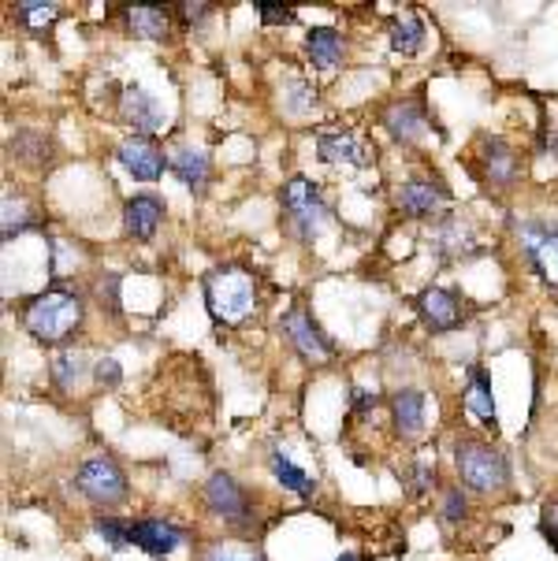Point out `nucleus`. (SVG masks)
<instances>
[{"instance_id":"obj_1","label":"nucleus","mask_w":558,"mask_h":561,"mask_svg":"<svg viewBox=\"0 0 558 561\" xmlns=\"http://www.w3.org/2000/svg\"><path fill=\"white\" fill-rule=\"evenodd\" d=\"M23 323L34 339L42 342H64L82 323V301L68 290H49L34 298L23 312Z\"/></svg>"},{"instance_id":"obj_2","label":"nucleus","mask_w":558,"mask_h":561,"mask_svg":"<svg viewBox=\"0 0 558 561\" xmlns=\"http://www.w3.org/2000/svg\"><path fill=\"white\" fill-rule=\"evenodd\" d=\"M280 202H283L287 220H291V231H295L301 242H314L317 234L324 231L328 205H324V197H320V186L314 183V179L295 175L287 186H283Z\"/></svg>"},{"instance_id":"obj_3","label":"nucleus","mask_w":558,"mask_h":561,"mask_svg":"<svg viewBox=\"0 0 558 561\" xmlns=\"http://www.w3.org/2000/svg\"><path fill=\"white\" fill-rule=\"evenodd\" d=\"M205 301H209L213 317L224 323H239L253 309V279L246 272L224 268L205 279Z\"/></svg>"},{"instance_id":"obj_4","label":"nucleus","mask_w":558,"mask_h":561,"mask_svg":"<svg viewBox=\"0 0 558 561\" xmlns=\"http://www.w3.org/2000/svg\"><path fill=\"white\" fill-rule=\"evenodd\" d=\"M458 472L472 491H499L510 483V465L488 443H458Z\"/></svg>"},{"instance_id":"obj_5","label":"nucleus","mask_w":558,"mask_h":561,"mask_svg":"<svg viewBox=\"0 0 558 561\" xmlns=\"http://www.w3.org/2000/svg\"><path fill=\"white\" fill-rule=\"evenodd\" d=\"M75 488H79L93 506H119L127 499V477L112 458H90L82 461V469L75 472Z\"/></svg>"},{"instance_id":"obj_6","label":"nucleus","mask_w":558,"mask_h":561,"mask_svg":"<svg viewBox=\"0 0 558 561\" xmlns=\"http://www.w3.org/2000/svg\"><path fill=\"white\" fill-rule=\"evenodd\" d=\"M517 239H522V250L528 253L533 268L551 287H558V220H522L517 224Z\"/></svg>"},{"instance_id":"obj_7","label":"nucleus","mask_w":558,"mask_h":561,"mask_svg":"<svg viewBox=\"0 0 558 561\" xmlns=\"http://www.w3.org/2000/svg\"><path fill=\"white\" fill-rule=\"evenodd\" d=\"M205 506L220 520H227V525H246L253 513L250 499H246V491L239 488V480L227 477V472H213L209 483H205Z\"/></svg>"},{"instance_id":"obj_8","label":"nucleus","mask_w":558,"mask_h":561,"mask_svg":"<svg viewBox=\"0 0 558 561\" xmlns=\"http://www.w3.org/2000/svg\"><path fill=\"white\" fill-rule=\"evenodd\" d=\"M116 160L130 179H138V183H157V179L164 175V164H168L164 153H160L146 135L123 138L119 149H116Z\"/></svg>"},{"instance_id":"obj_9","label":"nucleus","mask_w":558,"mask_h":561,"mask_svg":"<svg viewBox=\"0 0 558 561\" xmlns=\"http://www.w3.org/2000/svg\"><path fill=\"white\" fill-rule=\"evenodd\" d=\"M280 328H283V335L295 342V350H298V354L306 357V360H328V357L335 354L332 342H328L324 331H320L317 323L309 320L301 309H291L287 317H283Z\"/></svg>"},{"instance_id":"obj_10","label":"nucleus","mask_w":558,"mask_h":561,"mask_svg":"<svg viewBox=\"0 0 558 561\" xmlns=\"http://www.w3.org/2000/svg\"><path fill=\"white\" fill-rule=\"evenodd\" d=\"M130 543L141 547L153 558H168L179 543H183V531H179L172 520L146 517V520H135V525H130Z\"/></svg>"},{"instance_id":"obj_11","label":"nucleus","mask_w":558,"mask_h":561,"mask_svg":"<svg viewBox=\"0 0 558 561\" xmlns=\"http://www.w3.org/2000/svg\"><path fill=\"white\" fill-rule=\"evenodd\" d=\"M317 153L320 160H328V164H354V168H365L373 153H368V146L357 135H350V130H324V135L317 138Z\"/></svg>"},{"instance_id":"obj_12","label":"nucleus","mask_w":558,"mask_h":561,"mask_svg":"<svg viewBox=\"0 0 558 561\" xmlns=\"http://www.w3.org/2000/svg\"><path fill=\"white\" fill-rule=\"evenodd\" d=\"M160 220H164V205H160V197H153V194H138L123 205V231L138 242L153 239Z\"/></svg>"},{"instance_id":"obj_13","label":"nucleus","mask_w":558,"mask_h":561,"mask_svg":"<svg viewBox=\"0 0 558 561\" xmlns=\"http://www.w3.org/2000/svg\"><path fill=\"white\" fill-rule=\"evenodd\" d=\"M418 312H421V320H424V328H429V331H451V328H458V320H462L458 298H454L451 290H443V287L424 290L418 298Z\"/></svg>"},{"instance_id":"obj_14","label":"nucleus","mask_w":558,"mask_h":561,"mask_svg":"<svg viewBox=\"0 0 558 561\" xmlns=\"http://www.w3.org/2000/svg\"><path fill=\"white\" fill-rule=\"evenodd\" d=\"M119 112L135 130H157L160 123H164V108H160V101L153 98V93L138 90V85H127V90H123Z\"/></svg>"},{"instance_id":"obj_15","label":"nucleus","mask_w":558,"mask_h":561,"mask_svg":"<svg viewBox=\"0 0 558 561\" xmlns=\"http://www.w3.org/2000/svg\"><path fill=\"white\" fill-rule=\"evenodd\" d=\"M391 416H395V427L406 439H418L424 432V394L413 391V387H402V391L391 394Z\"/></svg>"},{"instance_id":"obj_16","label":"nucleus","mask_w":558,"mask_h":561,"mask_svg":"<svg viewBox=\"0 0 558 561\" xmlns=\"http://www.w3.org/2000/svg\"><path fill=\"white\" fill-rule=\"evenodd\" d=\"M443 205H447V194L436 190L432 183H406L399 190V208L406 216H418V220H432V216H440Z\"/></svg>"},{"instance_id":"obj_17","label":"nucleus","mask_w":558,"mask_h":561,"mask_svg":"<svg viewBox=\"0 0 558 561\" xmlns=\"http://www.w3.org/2000/svg\"><path fill=\"white\" fill-rule=\"evenodd\" d=\"M168 168L179 175V183H183L186 190H194V194H202L205 183H209V157L202 153V149H191V146H183V149H175L172 160H168Z\"/></svg>"},{"instance_id":"obj_18","label":"nucleus","mask_w":558,"mask_h":561,"mask_svg":"<svg viewBox=\"0 0 558 561\" xmlns=\"http://www.w3.org/2000/svg\"><path fill=\"white\" fill-rule=\"evenodd\" d=\"M343 49H346L343 34L332 31V26H314V31L306 34V53L320 71H335L339 60H343Z\"/></svg>"},{"instance_id":"obj_19","label":"nucleus","mask_w":558,"mask_h":561,"mask_svg":"<svg viewBox=\"0 0 558 561\" xmlns=\"http://www.w3.org/2000/svg\"><path fill=\"white\" fill-rule=\"evenodd\" d=\"M485 175L496 186H510L517 179V157L503 138H488L485 141Z\"/></svg>"},{"instance_id":"obj_20","label":"nucleus","mask_w":558,"mask_h":561,"mask_svg":"<svg viewBox=\"0 0 558 561\" xmlns=\"http://www.w3.org/2000/svg\"><path fill=\"white\" fill-rule=\"evenodd\" d=\"M387 130H391L395 138H402V141H413V138H421L424 135V112H421V104H413V101H399V104H391L387 108Z\"/></svg>"},{"instance_id":"obj_21","label":"nucleus","mask_w":558,"mask_h":561,"mask_svg":"<svg viewBox=\"0 0 558 561\" xmlns=\"http://www.w3.org/2000/svg\"><path fill=\"white\" fill-rule=\"evenodd\" d=\"M130 19V31L138 37H146V42H164L168 34V8L160 4H135L127 12Z\"/></svg>"},{"instance_id":"obj_22","label":"nucleus","mask_w":558,"mask_h":561,"mask_svg":"<svg viewBox=\"0 0 558 561\" xmlns=\"http://www.w3.org/2000/svg\"><path fill=\"white\" fill-rule=\"evenodd\" d=\"M466 405H469V413H477V416H480V421L496 424V402H491V379H488L485 368H472V373H469Z\"/></svg>"},{"instance_id":"obj_23","label":"nucleus","mask_w":558,"mask_h":561,"mask_svg":"<svg viewBox=\"0 0 558 561\" xmlns=\"http://www.w3.org/2000/svg\"><path fill=\"white\" fill-rule=\"evenodd\" d=\"M269 469H272V477H276V480L283 483V488L301 494V499H309V494H314V488H317V483L309 480V472H301L298 465L291 461L287 454H280V450L269 458Z\"/></svg>"},{"instance_id":"obj_24","label":"nucleus","mask_w":558,"mask_h":561,"mask_svg":"<svg viewBox=\"0 0 558 561\" xmlns=\"http://www.w3.org/2000/svg\"><path fill=\"white\" fill-rule=\"evenodd\" d=\"M391 45L406 56H413L424 45V23L418 15H399L391 23Z\"/></svg>"},{"instance_id":"obj_25","label":"nucleus","mask_w":558,"mask_h":561,"mask_svg":"<svg viewBox=\"0 0 558 561\" xmlns=\"http://www.w3.org/2000/svg\"><path fill=\"white\" fill-rule=\"evenodd\" d=\"M87 376V357L79 354V350H68V354H60L53 360V383L60 387V391H75V383Z\"/></svg>"},{"instance_id":"obj_26","label":"nucleus","mask_w":558,"mask_h":561,"mask_svg":"<svg viewBox=\"0 0 558 561\" xmlns=\"http://www.w3.org/2000/svg\"><path fill=\"white\" fill-rule=\"evenodd\" d=\"M436 245L443 253H451V256L472 250V227L462 224V220H443L436 227Z\"/></svg>"},{"instance_id":"obj_27","label":"nucleus","mask_w":558,"mask_h":561,"mask_svg":"<svg viewBox=\"0 0 558 561\" xmlns=\"http://www.w3.org/2000/svg\"><path fill=\"white\" fill-rule=\"evenodd\" d=\"M15 15H19V23L31 26V31H45V26L56 23V4H42V0H19Z\"/></svg>"},{"instance_id":"obj_28","label":"nucleus","mask_w":558,"mask_h":561,"mask_svg":"<svg viewBox=\"0 0 558 561\" xmlns=\"http://www.w3.org/2000/svg\"><path fill=\"white\" fill-rule=\"evenodd\" d=\"M26 227H31V213H26V205L4 197V242H12L15 234L26 231Z\"/></svg>"},{"instance_id":"obj_29","label":"nucleus","mask_w":558,"mask_h":561,"mask_svg":"<svg viewBox=\"0 0 558 561\" xmlns=\"http://www.w3.org/2000/svg\"><path fill=\"white\" fill-rule=\"evenodd\" d=\"M98 536L105 539V543H109L112 550L135 547V543H130V525H119L116 517H101V520H98Z\"/></svg>"},{"instance_id":"obj_30","label":"nucleus","mask_w":558,"mask_h":561,"mask_svg":"<svg viewBox=\"0 0 558 561\" xmlns=\"http://www.w3.org/2000/svg\"><path fill=\"white\" fill-rule=\"evenodd\" d=\"M202 561H261V554L250 547H242V543H216V547L205 550Z\"/></svg>"},{"instance_id":"obj_31","label":"nucleus","mask_w":558,"mask_h":561,"mask_svg":"<svg viewBox=\"0 0 558 561\" xmlns=\"http://www.w3.org/2000/svg\"><path fill=\"white\" fill-rule=\"evenodd\" d=\"M314 104H317V93L309 90L306 82H295V85H291V93H287V112H291V116H298V112L314 108Z\"/></svg>"},{"instance_id":"obj_32","label":"nucleus","mask_w":558,"mask_h":561,"mask_svg":"<svg viewBox=\"0 0 558 561\" xmlns=\"http://www.w3.org/2000/svg\"><path fill=\"white\" fill-rule=\"evenodd\" d=\"M462 517H466V494H462V488H451L443 494V520H447V525H458Z\"/></svg>"},{"instance_id":"obj_33","label":"nucleus","mask_w":558,"mask_h":561,"mask_svg":"<svg viewBox=\"0 0 558 561\" xmlns=\"http://www.w3.org/2000/svg\"><path fill=\"white\" fill-rule=\"evenodd\" d=\"M258 15H261V23H269V26H287V23H295V12L291 8H283V4H258Z\"/></svg>"},{"instance_id":"obj_34","label":"nucleus","mask_w":558,"mask_h":561,"mask_svg":"<svg viewBox=\"0 0 558 561\" xmlns=\"http://www.w3.org/2000/svg\"><path fill=\"white\" fill-rule=\"evenodd\" d=\"M540 531L547 536V543L558 550V499H551L544 506V520H540Z\"/></svg>"},{"instance_id":"obj_35","label":"nucleus","mask_w":558,"mask_h":561,"mask_svg":"<svg viewBox=\"0 0 558 561\" xmlns=\"http://www.w3.org/2000/svg\"><path fill=\"white\" fill-rule=\"evenodd\" d=\"M93 376H98V383H101V387H116L119 379H123L119 365H116V360H112V357L98 360V373H93Z\"/></svg>"},{"instance_id":"obj_36","label":"nucleus","mask_w":558,"mask_h":561,"mask_svg":"<svg viewBox=\"0 0 558 561\" xmlns=\"http://www.w3.org/2000/svg\"><path fill=\"white\" fill-rule=\"evenodd\" d=\"M432 480H436V469H432V465L421 458V461H418V469H413V491L424 494V491L432 488Z\"/></svg>"},{"instance_id":"obj_37","label":"nucleus","mask_w":558,"mask_h":561,"mask_svg":"<svg viewBox=\"0 0 558 561\" xmlns=\"http://www.w3.org/2000/svg\"><path fill=\"white\" fill-rule=\"evenodd\" d=\"M116 290H119V279H116V275H109V283H105V287H101V301L109 298V309H112V312H119V298H116Z\"/></svg>"},{"instance_id":"obj_38","label":"nucleus","mask_w":558,"mask_h":561,"mask_svg":"<svg viewBox=\"0 0 558 561\" xmlns=\"http://www.w3.org/2000/svg\"><path fill=\"white\" fill-rule=\"evenodd\" d=\"M380 402V394H368V391H354V409L357 413H365V409H373Z\"/></svg>"},{"instance_id":"obj_39","label":"nucleus","mask_w":558,"mask_h":561,"mask_svg":"<svg viewBox=\"0 0 558 561\" xmlns=\"http://www.w3.org/2000/svg\"><path fill=\"white\" fill-rule=\"evenodd\" d=\"M339 561H362V558H357V554H343V558H339Z\"/></svg>"}]
</instances>
